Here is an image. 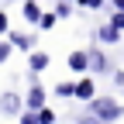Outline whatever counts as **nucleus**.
<instances>
[{"label": "nucleus", "instance_id": "obj_2", "mask_svg": "<svg viewBox=\"0 0 124 124\" xmlns=\"http://www.w3.org/2000/svg\"><path fill=\"white\" fill-rule=\"evenodd\" d=\"M0 107H4L7 114H17V110H21V100L14 97V93H4V100H0Z\"/></svg>", "mask_w": 124, "mask_h": 124}, {"label": "nucleus", "instance_id": "obj_6", "mask_svg": "<svg viewBox=\"0 0 124 124\" xmlns=\"http://www.w3.org/2000/svg\"><path fill=\"white\" fill-rule=\"evenodd\" d=\"M45 66H48V55H41V52H35V55H31V69H35V72H41Z\"/></svg>", "mask_w": 124, "mask_h": 124}, {"label": "nucleus", "instance_id": "obj_9", "mask_svg": "<svg viewBox=\"0 0 124 124\" xmlns=\"http://www.w3.org/2000/svg\"><path fill=\"white\" fill-rule=\"evenodd\" d=\"M7 55H10V45H7V41H0V62H4Z\"/></svg>", "mask_w": 124, "mask_h": 124}, {"label": "nucleus", "instance_id": "obj_13", "mask_svg": "<svg viewBox=\"0 0 124 124\" xmlns=\"http://www.w3.org/2000/svg\"><path fill=\"white\" fill-rule=\"evenodd\" d=\"M0 31H7V14H0Z\"/></svg>", "mask_w": 124, "mask_h": 124}, {"label": "nucleus", "instance_id": "obj_7", "mask_svg": "<svg viewBox=\"0 0 124 124\" xmlns=\"http://www.w3.org/2000/svg\"><path fill=\"white\" fill-rule=\"evenodd\" d=\"M24 17H28V21H41V10H38V4H24Z\"/></svg>", "mask_w": 124, "mask_h": 124}, {"label": "nucleus", "instance_id": "obj_5", "mask_svg": "<svg viewBox=\"0 0 124 124\" xmlns=\"http://www.w3.org/2000/svg\"><path fill=\"white\" fill-rule=\"evenodd\" d=\"M86 55H90V52H72V55H69V66H72L76 72H83V69H86Z\"/></svg>", "mask_w": 124, "mask_h": 124}, {"label": "nucleus", "instance_id": "obj_4", "mask_svg": "<svg viewBox=\"0 0 124 124\" xmlns=\"http://www.w3.org/2000/svg\"><path fill=\"white\" fill-rule=\"evenodd\" d=\"M28 103H31V110H35V107H41V103H45V90H41V86H31ZM31 110H28V114H31Z\"/></svg>", "mask_w": 124, "mask_h": 124}, {"label": "nucleus", "instance_id": "obj_1", "mask_svg": "<svg viewBox=\"0 0 124 124\" xmlns=\"http://www.w3.org/2000/svg\"><path fill=\"white\" fill-rule=\"evenodd\" d=\"M93 117H97L100 124H103V121H117V117H121V107H117L114 100L100 97V100H93Z\"/></svg>", "mask_w": 124, "mask_h": 124}, {"label": "nucleus", "instance_id": "obj_3", "mask_svg": "<svg viewBox=\"0 0 124 124\" xmlns=\"http://www.w3.org/2000/svg\"><path fill=\"white\" fill-rule=\"evenodd\" d=\"M72 93H76V97H83V100H90V97H93V83H90V79H79V83L72 86Z\"/></svg>", "mask_w": 124, "mask_h": 124}, {"label": "nucleus", "instance_id": "obj_10", "mask_svg": "<svg viewBox=\"0 0 124 124\" xmlns=\"http://www.w3.org/2000/svg\"><path fill=\"white\" fill-rule=\"evenodd\" d=\"M21 124H38V114H24V117H21Z\"/></svg>", "mask_w": 124, "mask_h": 124}, {"label": "nucleus", "instance_id": "obj_12", "mask_svg": "<svg viewBox=\"0 0 124 124\" xmlns=\"http://www.w3.org/2000/svg\"><path fill=\"white\" fill-rule=\"evenodd\" d=\"M79 124H100L97 117H79Z\"/></svg>", "mask_w": 124, "mask_h": 124}, {"label": "nucleus", "instance_id": "obj_11", "mask_svg": "<svg viewBox=\"0 0 124 124\" xmlns=\"http://www.w3.org/2000/svg\"><path fill=\"white\" fill-rule=\"evenodd\" d=\"M121 28H124V14H117V17H114V28H110V31H121Z\"/></svg>", "mask_w": 124, "mask_h": 124}, {"label": "nucleus", "instance_id": "obj_8", "mask_svg": "<svg viewBox=\"0 0 124 124\" xmlns=\"http://www.w3.org/2000/svg\"><path fill=\"white\" fill-rule=\"evenodd\" d=\"M38 124H52V110H41L38 114Z\"/></svg>", "mask_w": 124, "mask_h": 124}]
</instances>
